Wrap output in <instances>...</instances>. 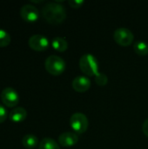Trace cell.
Masks as SVG:
<instances>
[{"instance_id": "11", "label": "cell", "mask_w": 148, "mask_h": 149, "mask_svg": "<svg viewBox=\"0 0 148 149\" xmlns=\"http://www.w3.org/2000/svg\"><path fill=\"white\" fill-rule=\"evenodd\" d=\"M27 117V112L23 107H15L10 113L9 119L13 122H22Z\"/></svg>"}, {"instance_id": "6", "label": "cell", "mask_w": 148, "mask_h": 149, "mask_svg": "<svg viewBox=\"0 0 148 149\" xmlns=\"http://www.w3.org/2000/svg\"><path fill=\"white\" fill-rule=\"evenodd\" d=\"M1 100L7 107H14L19 102V95L14 88L6 87L1 93Z\"/></svg>"}, {"instance_id": "18", "label": "cell", "mask_w": 148, "mask_h": 149, "mask_svg": "<svg viewBox=\"0 0 148 149\" xmlns=\"http://www.w3.org/2000/svg\"><path fill=\"white\" fill-rule=\"evenodd\" d=\"M7 117H8V112L6 108L0 104V123H3V121H5Z\"/></svg>"}, {"instance_id": "1", "label": "cell", "mask_w": 148, "mask_h": 149, "mask_svg": "<svg viewBox=\"0 0 148 149\" xmlns=\"http://www.w3.org/2000/svg\"><path fill=\"white\" fill-rule=\"evenodd\" d=\"M42 15L48 23L51 24H58L65 19L66 10L58 3L51 2L42 8Z\"/></svg>"}, {"instance_id": "14", "label": "cell", "mask_w": 148, "mask_h": 149, "mask_svg": "<svg viewBox=\"0 0 148 149\" xmlns=\"http://www.w3.org/2000/svg\"><path fill=\"white\" fill-rule=\"evenodd\" d=\"M133 50L134 52L140 56H146L148 54V44L145 41H136L133 44Z\"/></svg>"}, {"instance_id": "7", "label": "cell", "mask_w": 148, "mask_h": 149, "mask_svg": "<svg viewBox=\"0 0 148 149\" xmlns=\"http://www.w3.org/2000/svg\"><path fill=\"white\" fill-rule=\"evenodd\" d=\"M29 46L37 52L45 51L49 47L48 38L42 34H34L32 35L28 41Z\"/></svg>"}, {"instance_id": "4", "label": "cell", "mask_w": 148, "mask_h": 149, "mask_svg": "<svg viewBox=\"0 0 148 149\" xmlns=\"http://www.w3.org/2000/svg\"><path fill=\"white\" fill-rule=\"evenodd\" d=\"M70 125L75 133L83 134L87 130L89 121L86 115L84 113H75L70 118Z\"/></svg>"}, {"instance_id": "15", "label": "cell", "mask_w": 148, "mask_h": 149, "mask_svg": "<svg viewBox=\"0 0 148 149\" xmlns=\"http://www.w3.org/2000/svg\"><path fill=\"white\" fill-rule=\"evenodd\" d=\"M39 149H60L56 141L51 138H44L39 142Z\"/></svg>"}, {"instance_id": "13", "label": "cell", "mask_w": 148, "mask_h": 149, "mask_svg": "<svg viewBox=\"0 0 148 149\" xmlns=\"http://www.w3.org/2000/svg\"><path fill=\"white\" fill-rule=\"evenodd\" d=\"M51 45L52 47L60 52H63L67 50L68 48V42L66 41L65 38H61V37H56L52 39L51 41Z\"/></svg>"}, {"instance_id": "8", "label": "cell", "mask_w": 148, "mask_h": 149, "mask_svg": "<svg viewBox=\"0 0 148 149\" xmlns=\"http://www.w3.org/2000/svg\"><path fill=\"white\" fill-rule=\"evenodd\" d=\"M20 16L21 17L29 23L36 22L39 17V11L38 8L31 3L24 4L20 9Z\"/></svg>"}, {"instance_id": "19", "label": "cell", "mask_w": 148, "mask_h": 149, "mask_svg": "<svg viewBox=\"0 0 148 149\" xmlns=\"http://www.w3.org/2000/svg\"><path fill=\"white\" fill-rule=\"evenodd\" d=\"M84 3H85V1H83V0H69V2H68V3L72 8H79Z\"/></svg>"}, {"instance_id": "16", "label": "cell", "mask_w": 148, "mask_h": 149, "mask_svg": "<svg viewBox=\"0 0 148 149\" xmlns=\"http://www.w3.org/2000/svg\"><path fill=\"white\" fill-rule=\"evenodd\" d=\"M11 41L10 35L3 29H0V47H5L10 45Z\"/></svg>"}, {"instance_id": "10", "label": "cell", "mask_w": 148, "mask_h": 149, "mask_svg": "<svg viewBox=\"0 0 148 149\" xmlns=\"http://www.w3.org/2000/svg\"><path fill=\"white\" fill-rule=\"evenodd\" d=\"M78 141H79L78 134L73 132L62 133L58 137V143L65 148H71L76 145Z\"/></svg>"}, {"instance_id": "20", "label": "cell", "mask_w": 148, "mask_h": 149, "mask_svg": "<svg viewBox=\"0 0 148 149\" xmlns=\"http://www.w3.org/2000/svg\"><path fill=\"white\" fill-rule=\"evenodd\" d=\"M142 131H143V133H144V134L148 137V119H147L145 121H144V123H143V125H142Z\"/></svg>"}, {"instance_id": "5", "label": "cell", "mask_w": 148, "mask_h": 149, "mask_svg": "<svg viewBox=\"0 0 148 149\" xmlns=\"http://www.w3.org/2000/svg\"><path fill=\"white\" fill-rule=\"evenodd\" d=\"M113 38L118 45L122 46H128L133 42L134 36L128 28L120 27L115 30L113 33Z\"/></svg>"}, {"instance_id": "2", "label": "cell", "mask_w": 148, "mask_h": 149, "mask_svg": "<svg viewBox=\"0 0 148 149\" xmlns=\"http://www.w3.org/2000/svg\"><path fill=\"white\" fill-rule=\"evenodd\" d=\"M79 67L81 71L88 77L96 76L99 72V62L97 58L90 53L84 54L79 59Z\"/></svg>"}, {"instance_id": "3", "label": "cell", "mask_w": 148, "mask_h": 149, "mask_svg": "<svg viewBox=\"0 0 148 149\" xmlns=\"http://www.w3.org/2000/svg\"><path fill=\"white\" fill-rule=\"evenodd\" d=\"M44 66L46 71L50 74L58 76L65 72V61L57 55H51L46 58L44 62Z\"/></svg>"}, {"instance_id": "17", "label": "cell", "mask_w": 148, "mask_h": 149, "mask_svg": "<svg viewBox=\"0 0 148 149\" xmlns=\"http://www.w3.org/2000/svg\"><path fill=\"white\" fill-rule=\"evenodd\" d=\"M95 82L99 85V86H106L108 82V78L105 73L102 72H99L96 76H95Z\"/></svg>"}, {"instance_id": "12", "label": "cell", "mask_w": 148, "mask_h": 149, "mask_svg": "<svg viewBox=\"0 0 148 149\" xmlns=\"http://www.w3.org/2000/svg\"><path fill=\"white\" fill-rule=\"evenodd\" d=\"M22 144L25 148L33 149L38 146V137L36 135L31 134H25L23 137Z\"/></svg>"}, {"instance_id": "9", "label": "cell", "mask_w": 148, "mask_h": 149, "mask_svg": "<svg viewBox=\"0 0 148 149\" xmlns=\"http://www.w3.org/2000/svg\"><path fill=\"white\" fill-rule=\"evenodd\" d=\"M72 87L76 92L85 93L91 87V79L84 75L77 76L72 81Z\"/></svg>"}]
</instances>
